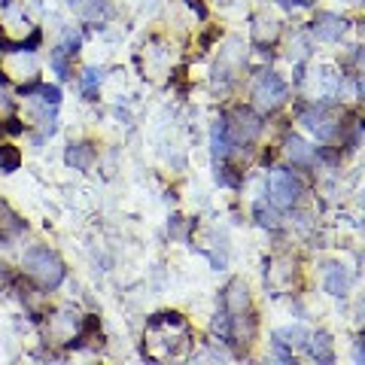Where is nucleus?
<instances>
[{
    "label": "nucleus",
    "instance_id": "22",
    "mask_svg": "<svg viewBox=\"0 0 365 365\" xmlns=\"http://www.w3.org/2000/svg\"><path fill=\"white\" fill-rule=\"evenodd\" d=\"M40 95H43V104H49V107H58L61 104V89L58 86H40Z\"/></svg>",
    "mask_w": 365,
    "mask_h": 365
},
{
    "label": "nucleus",
    "instance_id": "12",
    "mask_svg": "<svg viewBox=\"0 0 365 365\" xmlns=\"http://www.w3.org/2000/svg\"><path fill=\"white\" fill-rule=\"evenodd\" d=\"M280 341L286 344V347H307V329L305 326H286V329H280V332H274Z\"/></svg>",
    "mask_w": 365,
    "mask_h": 365
},
{
    "label": "nucleus",
    "instance_id": "4",
    "mask_svg": "<svg viewBox=\"0 0 365 365\" xmlns=\"http://www.w3.org/2000/svg\"><path fill=\"white\" fill-rule=\"evenodd\" d=\"M235 122H228V134H231V143H252V140L259 137V131H262V119H259L252 110L247 107H237L235 110Z\"/></svg>",
    "mask_w": 365,
    "mask_h": 365
},
{
    "label": "nucleus",
    "instance_id": "8",
    "mask_svg": "<svg viewBox=\"0 0 365 365\" xmlns=\"http://www.w3.org/2000/svg\"><path fill=\"white\" fill-rule=\"evenodd\" d=\"M250 307V292L244 280H231L226 290V311L228 314H244Z\"/></svg>",
    "mask_w": 365,
    "mask_h": 365
},
{
    "label": "nucleus",
    "instance_id": "23",
    "mask_svg": "<svg viewBox=\"0 0 365 365\" xmlns=\"http://www.w3.org/2000/svg\"><path fill=\"white\" fill-rule=\"evenodd\" d=\"M274 353H277V356H280V360H283V362H292V350L286 347V344L280 341L277 335H274Z\"/></svg>",
    "mask_w": 365,
    "mask_h": 365
},
{
    "label": "nucleus",
    "instance_id": "18",
    "mask_svg": "<svg viewBox=\"0 0 365 365\" xmlns=\"http://www.w3.org/2000/svg\"><path fill=\"white\" fill-rule=\"evenodd\" d=\"M213 332L220 335L222 341H231V317H228V311H222V314H216V317H213Z\"/></svg>",
    "mask_w": 365,
    "mask_h": 365
},
{
    "label": "nucleus",
    "instance_id": "5",
    "mask_svg": "<svg viewBox=\"0 0 365 365\" xmlns=\"http://www.w3.org/2000/svg\"><path fill=\"white\" fill-rule=\"evenodd\" d=\"M344 31H347V22H344L341 16H332V12H320V16L311 22V34L317 40H326V43L341 40Z\"/></svg>",
    "mask_w": 365,
    "mask_h": 365
},
{
    "label": "nucleus",
    "instance_id": "15",
    "mask_svg": "<svg viewBox=\"0 0 365 365\" xmlns=\"http://www.w3.org/2000/svg\"><path fill=\"white\" fill-rule=\"evenodd\" d=\"M101 80H104L101 67H89L86 73H82V95H86V101H95V89L101 86Z\"/></svg>",
    "mask_w": 365,
    "mask_h": 365
},
{
    "label": "nucleus",
    "instance_id": "1",
    "mask_svg": "<svg viewBox=\"0 0 365 365\" xmlns=\"http://www.w3.org/2000/svg\"><path fill=\"white\" fill-rule=\"evenodd\" d=\"M25 274L37 280L40 290H58L64 280V262L49 247H31L25 252Z\"/></svg>",
    "mask_w": 365,
    "mask_h": 365
},
{
    "label": "nucleus",
    "instance_id": "13",
    "mask_svg": "<svg viewBox=\"0 0 365 365\" xmlns=\"http://www.w3.org/2000/svg\"><path fill=\"white\" fill-rule=\"evenodd\" d=\"M80 12L89 19V22H104V19L113 16V6H110L107 0H86V6H82Z\"/></svg>",
    "mask_w": 365,
    "mask_h": 365
},
{
    "label": "nucleus",
    "instance_id": "17",
    "mask_svg": "<svg viewBox=\"0 0 365 365\" xmlns=\"http://www.w3.org/2000/svg\"><path fill=\"white\" fill-rule=\"evenodd\" d=\"M67 49L64 46H58V49H55V52H52V58H49V64H52L55 67V73H58L61 76V80H67V76H70V64H67Z\"/></svg>",
    "mask_w": 365,
    "mask_h": 365
},
{
    "label": "nucleus",
    "instance_id": "27",
    "mask_svg": "<svg viewBox=\"0 0 365 365\" xmlns=\"http://www.w3.org/2000/svg\"><path fill=\"white\" fill-rule=\"evenodd\" d=\"M67 3H70V6H73V10H76V12H80V10H82V6H86V0H67Z\"/></svg>",
    "mask_w": 365,
    "mask_h": 365
},
{
    "label": "nucleus",
    "instance_id": "28",
    "mask_svg": "<svg viewBox=\"0 0 365 365\" xmlns=\"http://www.w3.org/2000/svg\"><path fill=\"white\" fill-rule=\"evenodd\" d=\"M296 3H298V6H311L314 0H292V6H296Z\"/></svg>",
    "mask_w": 365,
    "mask_h": 365
},
{
    "label": "nucleus",
    "instance_id": "25",
    "mask_svg": "<svg viewBox=\"0 0 365 365\" xmlns=\"http://www.w3.org/2000/svg\"><path fill=\"white\" fill-rule=\"evenodd\" d=\"M186 3L198 12V19H207V10H204V3H201V0H186Z\"/></svg>",
    "mask_w": 365,
    "mask_h": 365
},
{
    "label": "nucleus",
    "instance_id": "19",
    "mask_svg": "<svg viewBox=\"0 0 365 365\" xmlns=\"http://www.w3.org/2000/svg\"><path fill=\"white\" fill-rule=\"evenodd\" d=\"M256 220H259V226H265V228H277V213H274L271 207H265V201L256 204Z\"/></svg>",
    "mask_w": 365,
    "mask_h": 365
},
{
    "label": "nucleus",
    "instance_id": "3",
    "mask_svg": "<svg viewBox=\"0 0 365 365\" xmlns=\"http://www.w3.org/2000/svg\"><path fill=\"white\" fill-rule=\"evenodd\" d=\"M268 195L277 207L290 210L301 198V180L292 171H286V167H274L268 177Z\"/></svg>",
    "mask_w": 365,
    "mask_h": 365
},
{
    "label": "nucleus",
    "instance_id": "30",
    "mask_svg": "<svg viewBox=\"0 0 365 365\" xmlns=\"http://www.w3.org/2000/svg\"><path fill=\"white\" fill-rule=\"evenodd\" d=\"M280 6H283V10H292V0H280Z\"/></svg>",
    "mask_w": 365,
    "mask_h": 365
},
{
    "label": "nucleus",
    "instance_id": "9",
    "mask_svg": "<svg viewBox=\"0 0 365 365\" xmlns=\"http://www.w3.org/2000/svg\"><path fill=\"white\" fill-rule=\"evenodd\" d=\"M347 290H350L347 268H344V265H329L326 268V292L335 298H341V296H347Z\"/></svg>",
    "mask_w": 365,
    "mask_h": 365
},
{
    "label": "nucleus",
    "instance_id": "7",
    "mask_svg": "<svg viewBox=\"0 0 365 365\" xmlns=\"http://www.w3.org/2000/svg\"><path fill=\"white\" fill-rule=\"evenodd\" d=\"M64 161L70 167H76V171H89V167L95 165V146H91L89 140H82V143H70L67 152H64Z\"/></svg>",
    "mask_w": 365,
    "mask_h": 365
},
{
    "label": "nucleus",
    "instance_id": "2",
    "mask_svg": "<svg viewBox=\"0 0 365 365\" xmlns=\"http://www.w3.org/2000/svg\"><path fill=\"white\" fill-rule=\"evenodd\" d=\"M252 97H256V107L262 110V113H274L277 107L286 104L290 86H286L274 70H262V76L256 80V89H252Z\"/></svg>",
    "mask_w": 365,
    "mask_h": 365
},
{
    "label": "nucleus",
    "instance_id": "21",
    "mask_svg": "<svg viewBox=\"0 0 365 365\" xmlns=\"http://www.w3.org/2000/svg\"><path fill=\"white\" fill-rule=\"evenodd\" d=\"M40 40H43V34H40V31H31V37H27V40H22V43H16L12 49H16V52H27V55H31L34 49L40 46Z\"/></svg>",
    "mask_w": 365,
    "mask_h": 365
},
{
    "label": "nucleus",
    "instance_id": "24",
    "mask_svg": "<svg viewBox=\"0 0 365 365\" xmlns=\"http://www.w3.org/2000/svg\"><path fill=\"white\" fill-rule=\"evenodd\" d=\"M64 49L70 55H76L80 52V37H76V34H67V40H64Z\"/></svg>",
    "mask_w": 365,
    "mask_h": 365
},
{
    "label": "nucleus",
    "instance_id": "20",
    "mask_svg": "<svg viewBox=\"0 0 365 365\" xmlns=\"http://www.w3.org/2000/svg\"><path fill=\"white\" fill-rule=\"evenodd\" d=\"M231 171H235V167H228V165H216V182H222V186H237L241 180H237Z\"/></svg>",
    "mask_w": 365,
    "mask_h": 365
},
{
    "label": "nucleus",
    "instance_id": "29",
    "mask_svg": "<svg viewBox=\"0 0 365 365\" xmlns=\"http://www.w3.org/2000/svg\"><path fill=\"white\" fill-rule=\"evenodd\" d=\"M3 286H6V271L0 268V290H3Z\"/></svg>",
    "mask_w": 365,
    "mask_h": 365
},
{
    "label": "nucleus",
    "instance_id": "11",
    "mask_svg": "<svg viewBox=\"0 0 365 365\" xmlns=\"http://www.w3.org/2000/svg\"><path fill=\"white\" fill-rule=\"evenodd\" d=\"M286 156L296 161V165H311V161H314V146H307L301 137L290 134V137H286Z\"/></svg>",
    "mask_w": 365,
    "mask_h": 365
},
{
    "label": "nucleus",
    "instance_id": "14",
    "mask_svg": "<svg viewBox=\"0 0 365 365\" xmlns=\"http://www.w3.org/2000/svg\"><path fill=\"white\" fill-rule=\"evenodd\" d=\"M19 165H22V152L16 146H0V171L12 174V171H19Z\"/></svg>",
    "mask_w": 365,
    "mask_h": 365
},
{
    "label": "nucleus",
    "instance_id": "6",
    "mask_svg": "<svg viewBox=\"0 0 365 365\" xmlns=\"http://www.w3.org/2000/svg\"><path fill=\"white\" fill-rule=\"evenodd\" d=\"M210 152L216 161H222L231 152V134H228V119H216L210 128Z\"/></svg>",
    "mask_w": 365,
    "mask_h": 365
},
{
    "label": "nucleus",
    "instance_id": "16",
    "mask_svg": "<svg viewBox=\"0 0 365 365\" xmlns=\"http://www.w3.org/2000/svg\"><path fill=\"white\" fill-rule=\"evenodd\" d=\"M252 37H256V43H265V40H271L277 37V22H271V19H259L256 27H252Z\"/></svg>",
    "mask_w": 365,
    "mask_h": 365
},
{
    "label": "nucleus",
    "instance_id": "26",
    "mask_svg": "<svg viewBox=\"0 0 365 365\" xmlns=\"http://www.w3.org/2000/svg\"><path fill=\"white\" fill-rule=\"evenodd\" d=\"M6 131H10V134H22V122H19V119H10Z\"/></svg>",
    "mask_w": 365,
    "mask_h": 365
},
{
    "label": "nucleus",
    "instance_id": "10",
    "mask_svg": "<svg viewBox=\"0 0 365 365\" xmlns=\"http://www.w3.org/2000/svg\"><path fill=\"white\" fill-rule=\"evenodd\" d=\"M311 344H307V350H311V356L317 362H335V353H332V338H329L326 332H317L314 338H307Z\"/></svg>",
    "mask_w": 365,
    "mask_h": 365
}]
</instances>
